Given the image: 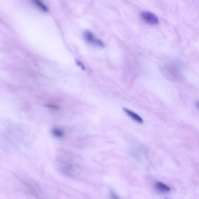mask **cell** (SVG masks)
I'll list each match as a JSON object with an SVG mask.
<instances>
[{"label": "cell", "mask_w": 199, "mask_h": 199, "mask_svg": "<svg viewBox=\"0 0 199 199\" xmlns=\"http://www.w3.org/2000/svg\"><path fill=\"white\" fill-rule=\"evenodd\" d=\"M76 63L78 67H79L81 69L83 70H85V67L84 64L79 60H76Z\"/></svg>", "instance_id": "10"}, {"label": "cell", "mask_w": 199, "mask_h": 199, "mask_svg": "<svg viewBox=\"0 0 199 199\" xmlns=\"http://www.w3.org/2000/svg\"><path fill=\"white\" fill-rule=\"evenodd\" d=\"M198 106H199V103H198Z\"/></svg>", "instance_id": "12"}, {"label": "cell", "mask_w": 199, "mask_h": 199, "mask_svg": "<svg viewBox=\"0 0 199 199\" xmlns=\"http://www.w3.org/2000/svg\"><path fill=\"white\" fill-rule=\"evenodd\" d=\"M33 3L35 4V5L38 7L39 9H40L41 11H43V12H48L49 11V8L46 6V5L44 4V2H43L39 0H35L33 1Z\"/></svg>", "instance_id": "7"}, {"label": "cell", "mask_w": 199, "mask_h": 199, "mask_svg": "<svg viewBox=\"0 0 199 199\" xmlns=\"http://www.w3.org/2000/svg\"><path fill=\"white\" fill-rule=\"evenodd\" d=\"M169 199V198H165V199Z\"/></svg>", "instance_id": "11"}, {"label": "cell", "mask_w": 199, "mask_h": 199, "mask_svg": "<svg viewBox=\"0 0 199 199\" xmlns=\"http://www.w3.org/2000/svg\"><path fill=\"white\" fill-rule=\"evenodd\" d=\"M110 196L111 199H120V197L118 196V195L113 191H110Z\"/></svg>", "instance_id": "9"}, {"label": "cell", "mask_w": 199, "mask_h": 199, "mask_svg": "<svg viewBox=\"0 0 199 199\" xmlns=\"http://www.w3.org/2000/svg\"><path fill=\"white\" fill-rule=\"evenodd\" d=\"M84 38L88 43L93 46H97L102 48L105 46L104 42L100 39L97 38L91 31H85L84 32Z\"/></svg>", "instance_id": "2"}, {"label": "cell", "mask_w": 199, "mask_h": 199, "mask_svg": "<svg viewBox=\"0 0 199 199\" xmlns=\"http://www.w3.org/2000/svg\"><path fill=\"white\" fill-rule=\"evenodd\" d=\"M164 71L165 72L166 76L170 77V78H176L177 76H178V69L174 64H167Z\"/></svg>", "instance_id": "4"}, {"label": "cell", "mask_w": 199, "mask_h": 199, "mask_svg": "<svg viewBox=\"0 0 199 199\" xmlns=\"http://www.w3.org/2000/svg\"><path fill=\"white\" fill-rule=\"evenodd\" d=\"M52 134L56 138H61L64 135V131L62 129L59 127H54L52 130Z\"/></svg>", "instance_id": "8"}, {"label": "cell", "mask_w": 199, "mask_h": 199, "mask_svg": "<svg viewBox=\"0 0 199 199\" xmlns=\"http://www.w3.org/2000/svg\"><path fill=\"white\" fill-rule=\"evenodd\" d=\"M123 110H124V112L128 115L130 118H131L133 120H134L136 122H138L139 123H143V119L138 114L136 113L135 112H133L132 110H131L130 109H126V108H124Z\"/></svg>", "instance_id": "5"}, {"label": "cell", "mask_w": 199, "mask_h": 199, "mask_svg": "<svg viewBox=\"0 0 199 199\" xmlns=\"http://www.w3.org/2000/svg\"><path fill=\"white\" fill-rule=\"evenodd\" d=\"M141 18L146 23L156 25L160 22L159 18L155 14L149 11H144L141 14Z\"/></svg>", "instance_id": "3"}, {"label": "cell", "mask_w": 199, "mask_h": 199, "mask_svg": "<svg viewBox=\"0 0 199 199\" xmlns=\"http://www.w3.org/2000/svg\"><path fill=\"white\" fill-rule=\"evenodd\" d=\"M155 188L157 189V191L162 193H167L170 191V188L168 186L160 182L155 184Z\"/></svg>", "instance_id": "6"}, {"label": "cell", "mask_w": 199, "mask_h": 199, "mask_svg": "<svg viewBox=\"0 0 199 199\" xmlns=\"http://www.w3.org/2000/svg\"><path fill=\"white\" fill-rule=\"evenodd\" d=\"M56 162L59 170L66 176L75 177L80 170L79 160L69 153H61L57 157Z\"/></svg>", "instance_id": "1"}]
</instances>
